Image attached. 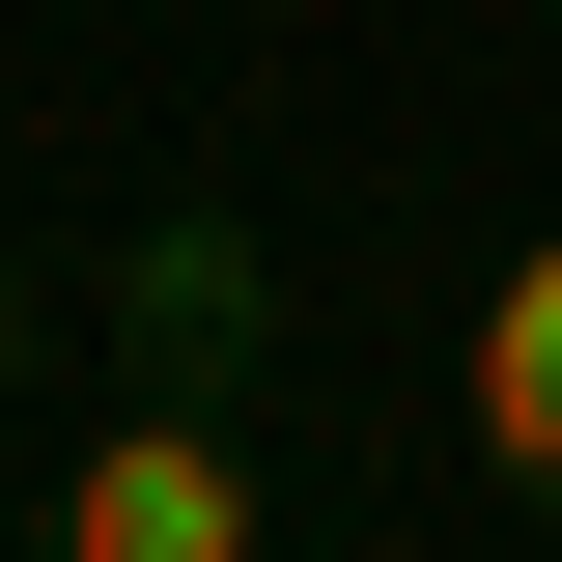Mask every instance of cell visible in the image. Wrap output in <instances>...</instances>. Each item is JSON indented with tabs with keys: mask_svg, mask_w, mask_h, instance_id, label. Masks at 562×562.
I'll return each mask as SVG.
<instances>
[{
	"mask_svg": "<svg viewBox=\"0 0 562 562\" xmlns=\"http://www.w3.org/2000/svg\"><path fill=\"white\" fill-rule=\"evenodd\" d=\"M57 535H85V562H254L281 506H254V450H225V394H140L113 450L57 479Z\"/></svg>",
	"mask_w": 562,
	"mask_h": 562,
	"instance_id": "6da1fadb",
	"label": "cell"
},
{
	"mask_svg": "<svg viewBox=\"0 0 562 562\" xmlns=\"http://www.w3.org/2000/svg\"><path fill=\"white\" fill-rule=\"evenodd\" d=\"M113 338H140V394H225V366L281 338V254H254V198H169L113 254Z\"/></svg>",
	"mask_w": 562,
	"mask_h": 562,
	"instance_id": "7a4b0ae2",
	"label": "cell"
},
{
	"mask_svg": "<svg viewBox=\"0 0 562 562\" xmlns=\"http://www.w3.org/2000/svg\"><path fill=\"white\" fill-rule=\"evenodd\" d=\"M450 394H479V479H506V506L562 535V225H535V254L479 281V366H450Z\"/></svg>",
	"mask_w": 562,
	"mask_h": 562,
	"instance_id": "3957f363",
	"label": "cell"
},
{
	"mask_svg": "<svg viewBox=\"0 0 562 562\" xmlns=\"http://www.w3.org/2000/svg\"><path fill=\"white\" fill-rule=\"evenodd\" d=\"M0 366H29V281H0Z\"/></svg>",
	"mask_w": 562,
	"mask_h": 562,
	"instance_id": "277c9868",
	"label": "cell"
}]
</instances>
